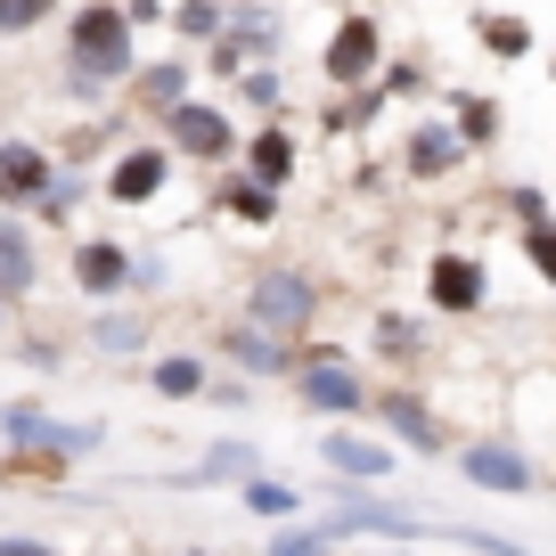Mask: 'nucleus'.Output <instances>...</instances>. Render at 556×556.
Returning <instances> with one entry per match:
<instances>
[{
    "mask_svg": "<svg viewBox=\"0 0 556 556\" xmlns=\"http://www.w3.org/2000/svg\"><path fill=\"white\" fill-rule=\"evenodd\" d=\"M131 34L139 17L123 9V0H90V9H74L66 17V83L83 90V99H99V90H123L131 83Z\"/></svg>",
    "mask_w": 556,
    "mask_h": 556,
    "instance_id": "nucleus-1",
    "label": "nucleus"
},
{
    "mask_svg": "<svg viewBox=\"0 0 556 556\" xmlns=\"http://www.w3.org/2000/svg\"><path fill=\"white\" fill-rule=\"evenodd\" d=\"M245 312H254V328L295 336L303 319L319 312V287H312L303 270H254V287H245Z\"/></svg>",
    "mask_w": 556,
    "mask_h": 556,
    "instance_id": "nucleus-2",
    "label": "nucleus"
},
{
    "mask_svg": "<svg viewBox=\"0 0 556 556\" xmlns=\"http://www.w3.org/2000/svg\"><path fill=\"white\" fill-rule=\"evenodd\" d=\"M164 131H173V156H189V164H229V156H238L229 115H222V106H205V99H180L173 115H164Z\"/></svg>",
    "mask_w": 556,
    "mask_h": 556,
    "instance_id": "nucleus-3",
    "label": "nucleus"
},
{
    "mask_svg": "<svg viewBox=\"0 0 556 556\" xmlns=\"http://www.w3.org/2000/svg\"><path fill=\"white\" fill-rule=\"evenodd\" d=\"M377 66H384V25L377 17H344V25H336V41L319 50V74H328L336 90H361Z\"/></svg>",
    "mask_w": 556,
    "mask_h": 556,
    "instance_id": "nucleus-4",
    "label": "nucleus"
},
{
    "mask_svg": "<svg viewBox=\"0 0 556 556\" xmlns=\"http://www.w3.org/2000/svg\"><path fill=\"white\" fill-rule=\"evenodd\" d=\"M131 278H139V254L123 238H83L74 245V287H83L90 303H115Z\"/></svg>",
    "mask_w": 556,
    "mask_h": 556,
    "instance_id": "nucleus-5",
    "label": "nucleus"
},
{
    "mask_svg": "<svg viewBox=\"0 0 556 556\" xmlns=\"http://www.w3.org/2000/svg\"><path fill=\"white\" fill-rule=\"evenodd\" d=\"M58 189V164L41 139H0V205H41Z\"/></svg>",
    "mask_w": 556,
    "mask_h": 556,
    "instance_id": "nucleus-6",
    "label": "nucleus"
},
{
    "mask_svg": "<svg viewBox=\"0 0 556 556\" xmlns=\"http://www.w3.org/2000/svg\"><path fill=\"white\" fill-rule=\"evenodd\" d=\"M467 156H475V148H467V131H458V123H442V115H426V123L409 131V148H401L409 180H451Z\"/></svg>",
    "mask_w": 556,
    "mask_h": 556,
    "instance_id": "nucleus-7",
    "label": "nucleus"
},
{
    "mask_svg": "<svg viewBox=\"0 0 556 556\" xmlns=\"http://www.w3.org/2000/svg\"><path fill=\"white\" fill-rule=\"evenodd\" d=\"M483 295H491V278H483L475 254H434V270H426V303L434 312L467 319V312H483Z\"/></svg>",
    "mask_w": 556,
    "mask_h": 556,
    "instance_id": "nucleus-8",
    "label": "nucleus"
},
{
    "mask_svg": "<svg viewBox=\"0 0 556 556\" xmlns=\"http://www.w3.org/2000/svg\"><path fill=\"white\" fill-rule=\"evenodd\" d=\"M295 384H303V401H312V409H328V417H344V409H361V401H368V384L352 377V361H344V352L295 361Z\"/></svg>",
    "mask_w": 556,
    "mask_h": 556,
    "instance_id": "nucleus-9",
    "label": "nucleus"
},
{
    "mask_svg": "<svg viewBox=\"0 0 556 556\" xmlns=\"http://www.w3.org/2000/svg\"><path fill=\"white\" fill-rule=\"evenodd\" d=\"M164 180H173V148H123L115 173H106V197L115 205H156Z\"/></svg>",
    "mask_w": 556,
    "mask_h": 556,
    "instance_id": "nucleus-10",
    "label": "nucleus"
},
{
    "mask_svg": "<svg viewBox=\"0 0 556 556\" xmlns=\"http://www.w3.org/2000/svg\"><path fill=\"white\" fill-rule=\"evenodd\" d=\"M458 475L483 483V491H507V500L532 491V458H523L516 442H467V451H458Z\"/></svg>",
    "mask_w": 556,
    "mask_h": 556,
    "instance_id": "nucleus-11",
    "label": "nucleus"
},
{
    "mask_svg": "<svg viewBox=\"0 0 556 556\" xmlns=\"http://www.w3.org/2000/svg\"><path fill=\"white\" fill-rule=\"evenodd\" d=\"M34 278H41L34 229H25V222H0V295H9V303H17V295H34Z\"/></svg>",
    "mask_w": 556,
    "mask_h": 556,
    "instance_id": "nucleus-12",
    "label": "nucleus"
},
{
    "mask_svg": "<svg viewBox=\"0 0 556 556\" xmlns=\"http://www.w3.org/2000/svg\"><path fill=\"white\" fill-rule=\"evenodd\" d=\"M245 164H254V180L287 189V180H295V131H287V123H262L254 148H245Z\"/></svg>",
    "mask_w": 556,
    "mask_h": 556,
    "instance_id": "nucleus-13",
    "label": "nucleus"
},
{
    "mask_svg": "<svg viewBox=\"0 0 556 556\" xmlns=\"http://www.w3.org/2000/svg\"><path fill=\"white\" fill-rule=\"evenodd\" d=\"M377 409H384V426H393L409 451H442V426H434V409H426L417 393H384Z\"/></svg>",
    "mask_w": 556,
    "mask_h": 556,
    "instance_id": "nucleus-14",
    "label": "nucleus"
},
{
    "mask_svg": "<svg viewBox=\"0 0 556 556\" xmlns=\"http://www.w3.org/2000/svg\"><path fill=\"white\" fill-rule=\"evenodd\" d=\"M131 99H148L156 115H173V106L189 99V58H164V66H139V74H131Z\"/></svg>",
    "mask_w": 556,
    "mask_h": 556,
    "instance_id": "nucleus-15",
    "label": "nucleus"
},
{
    "mask_svg": "<svg viewBox=\"0 0 556 556\" xmlns=\"http://www.w3.org/2000/svg\"><path fill=\"white\" fill-rule=\"evenodd\" d=\"M229 361L238 368H254V377H270V368H287V336H270V328H229Z\"/></svg>",
    "mask_w": 556,
    "mask_h": 556,
    "instance_id": "nucleus-16",
    "label": "nucleus"
},
{
    "mask_svg": "<svg viewBox=\"0 0 556 556\" xmlns=\"http://www.w3.org/2000/svg\"><path fill=\"white\" fill-rule=\"evenodd\" d=\"M319 458L344 467V475H384L393 467V451H384V442H361V434H319Z\"/></svg>",
    "mask_w": 556,
    "mask_h": 556,
    "instance_id": "nucleus-17",
    "label": "nucleus"
},
{
    "mask_svg": "<svg viewBox=\"0 0 556 556\" xmlns=\"http://www.w3.org/2000/svg\"><path fill=\"white\" fill-rule=\"evenodd\" d=\"M148 384H156L164 401H197V393H205V368H197L189 352H164V361L148 368Z\"/></svg>",
    "mask_w": 556,
    "mask_h": 556,
    "instance_id": "nucleus-18",
    "label": "nucleus"
},
{
    "mask_svg": "<svg viewBox=\"0 0 556 556\" xmlns=\"http://www.w3.org/2000/svg\"><path fill=\"white\" fill-rule=\"evenodd\" d=\"M451 123L458 131H467V148H491V139H500V99H451Z\"/></svg>",
    "mask_w": 556,
    "mask_h": 556,
    "instance_id": "nucleus-19",
    "label": "nucleus"
},
{
    "mask_svg": "<svg viewBox=\"0 0 556 556\" xmlns=\"http://www.w3.org/2000/svg\"><path fill=\"white\" fill-rule=\"evenodd\" d=\"M90 344H99V352H139V344H148V319H139V312H99Z\"/></svg>",
    "mask_w": 556,
    "mask_h": 556,
    "instance_id": "nucleus-20",
    "label": "nucleus"
},
{
    "mask_svg": "<svg viewBox=\"0 0 556 556\" xmlns=\"http://www.w3.org/2000/svg\"><path fill=\"white\" fill-rule=\"evenodd\" d=\"M173 34H180V41H222L229 17L213 9V0H180V9H173Z\"/></svg>",
    "mask_w": 556,
    "mask_h": 556,
    "instance_id": "nucleus-21",
    "label": "nucleus"
},
{
    "mask_svg": "<svg viewBox=\"0 0 556 556\" xmlns=\"http://www.w3.org/2000/svg\"><path fill=\"white\" fill-rule=\"evenodd\" d=\"M229 34H238L254 58H270V50H278V17H270V9H229Z\"/></svg>",
    "mask_w": 556,
    "mask_h": 556,
    "instance_id": "nucleus-22",
    "label": "nucleus"
},
{
    "mask_svg": "<svg viewBox=\"0 0 556 556\" xmlns=\"http://www.w3.org/2000/svg\"><path fill=\"white\" fill-rule=\"evenodd\" d=\"M483 50L491 58H532V25L523 17H483Z\"/></svg>",
    "mask_w": 556,
    "mask_h": 556,
    "instance_id": "nucleus-23",
    "label": "nucleus"
},
{
    "mask_svg": "<svg viewBox=\"0 0 556 556\" xmlns=\"http://www.w3.org/2000/svg\"><path fill=\"white\" fill-rule=\"evenodd\" d=\"M229 213H238V222H270L278 189H270V180H238V189H229Z\"/></svg>",
    "mask_w": 556,
    "mask_h": 556,
    "instance_id": "nucleus-24",
    "label": "nucleus"
},
{
    "mask_svg": "<svg viewBox=\"0 0 556 556\" xmlns=\"http://www.w3.org/2000/svg\"><path fill=\"white\" fill-rule=\"evenodd\" d=\"M523 262L556 287V222H523Z\"/></svg>",
    "mask_w": 556,
    "mask_h": 556,
    "instance_id": "nucleus-25",
    "label": "nucleus"
},
{
    "mask_svg": "<svg viewBox=\"0 0 556 556\" xmlns=\"http://www.w3.org/2000/svg\"><path fill=\"white\" fill-rule=\"evenodd\" d=\"M50 9H58V0H0V34H9V41H17V34H34V25L50 17Z\"/></svg>",
    "mask_w": 556,
    "mask_h": 556,
    "instance_id": "nucleus-26",
    "label": "nucleus"
},
{
    "mask_svg": "<svg viewBox=\"0 0 556 556\" xmlns=\"http://www.w3.org/2000/svg\"><path fill=\"white\" fill-rule=\"evenodd\" d=\"M245 507H254V516H295V491L287 483H245Z\"/></svg>",
    "mask_w": 556,
    "mask_h": 556,
    "instance_id": "nucleus-27",
    "label": "nucleus"
},
{
    "mask_svg": "<svg viewBox=\"0 0 556 556\" xmlns=\"http://www.w3.org/2000/svg\"><path fill=\"white\" fill-rule=\"evenodd\" d=\"M74 205H83V180H66V173H58V189H50V197H41V205H34V213H41V222H66V213H74Z\"/></svg>",
    "mask_w": 556,
    "mask_h": 556,
    "instance_id": "nucleus-28",
    "label": "nucleus"
},
{
    "mask_svg": "<svg viewBox=\"0 0 556 556\" xmlns=\"http://www.w3.org/2000/svg\"><path fill=\"white\" fill-rule=\"evenodd\" d=\"M270 556H328V532H287Z\"/></svg>",
    "mask_w": 556,
    "mask_h": 556,
    "instance_id": "nucleus-29",
    "label": "nucleus"
},
{
    "mask_svg": "<svg viewBox=\"0 0 556 556\" xmlns=\"http://www.w3.org/2000/svg\"><path fill=\"white\" fill-rule=\"evenodd\" d=\"M245 106H278V74H270V66L245 74Z\"/></svg>",
    "mask_w": 556,
    "mask_h": 556,
    "instance_id": "nucleus-30",
    "label": "nucleus"
},
{
    "mask_svg": "<svg viewBox=\"0 0 556 556\" xmlns=\"http://www.w3.org/2000/svg\"><path fill=\"white\" fill-rule=\"evenodd\" d=\"M0 556H58V548H41V540H0Z\"/></svg>",
    "mask_w": 556,
    "mask_h": 556,
    "instance_id": "nucleus-31",
    "label": "nucleus"
},
{
    "mask_svg": "<svg viewBox=\"0 0 556 556\" xmlns=\"http://www.w3.org/2000/svg\"><path fill=\"white\" fill-rule=\"evenodd\" d=\"M0 319H9V295H0Z\"/></svg>",
    "mask_w": 556,
    "mask_h": 556,
    "instance_id": "nucleus-32",
    "label": "nucleus"
}]
</instances>
